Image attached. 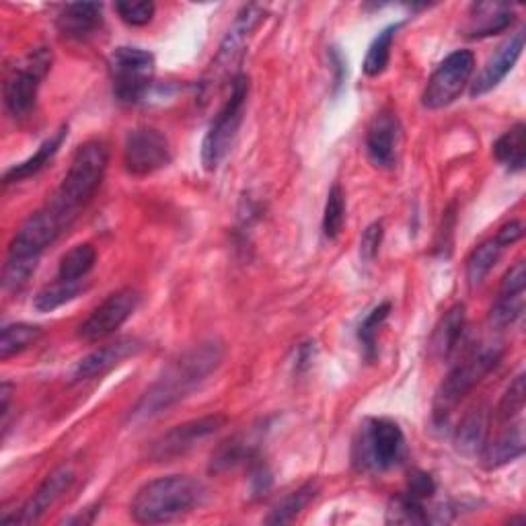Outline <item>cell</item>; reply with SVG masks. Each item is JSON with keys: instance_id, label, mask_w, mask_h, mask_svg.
I'll use <instances>...</instances> for the list:
<instances>
[{"instance_id": "cell-25", "label": "cell", "mask_w": 526, "mask_h": 526, "mask_svg": "<svg viewBox=\"0 0 526 526\" xmlns=\"http://www.w3.org/2000/svg\"><path fill=\"white\" fill-rule=\"evenodd\" d=\"M97 261V251L89 243L74 245L68 253L62 255L60 266H58V280L66 282H83L89 272L95 268Z\"/></svg>"}, {"instance_id": "cell-4", "label": "cell", "mask_w": 526, "mask_h": 526, "mask_svg": "<svg viewBox=\"0 0 526 526\" xmlns=\"http://www.w3.org/2000/svg\"><path fill=\"white\" fill-rule=\"evenodd\" d=\"M502 358L500 348H481L448 372L434 399V424L446 426L455 407L490 374Z\"/></svg>"}, {"instance_id": "cell-40", "label": "cell", "mask_w": 526, "mask_h": 526, "mask_svg": "<svg viewBox=\"0 0 526 526\" xmlns=\"http://www.w3.org/2000/svg\"><path fill=\"white\" fill-rule=\"evenodd\" d=\"M436 492V483L434 479L424 473V471H416L409 475V481H407V496L413 498V500H420V502H426L434 496Z\"/></svg>"}, {"instance_id": "cell-31", "label": "cell", "mask_w": 526, "mask_h": 526, "mask_svg": "<svg viewBox=\"0 0 526 526\" xmlns=\"http://www.w3.org/2000/svg\"><path fill=\"white\" fill-rule=\"evenodd\" d=\"M42 337V329L29 323L5 325L0 333V360H9L11 356L21 354L31 348Z\"/></svg>"}, {"instance_id": "cell-14", "label": "cell", "mask_w": 526, "mask_h": 526, "mask_svg": "<svg viewBox=\"0 0 526 526\" xmlns=\"http://www.w3.org/2000/svg\"><path fill=\"white\" fill-rule=\"evenodd\" d=\"M224 416H206L200 420L185 422L181 426H175L173 430L165 432L161 438H157L148 450V459L155 463H169L183 455L190 453L202 440L210 438L224 426Z\"/></svg>"}, {"instance_id": "cell-28", "label": "cell", "mask_w": 526, "mask_h": 526, "mask_svg": "<svg viewBox=\"0 0 526 526\" xmlns=\"http://www.w3.org/2000/svg\"><path fill=\"white\" fill-rule=\"evenodd\" d=\"M319 494V485L315 481H309L305 485H300L296 492L288 494L284 500L276 504L272 514L266 518L268 524H286L292 522L300 512H303Z\"/></svg>"}, {"instance_id": "cell-18", "label": "cell", "mask_w": 526, "mask_h": 526, "mask_svg": "<svg viewBox=\"0 0 526 526\" xmlns=\"http://www.w3.org/2000/svg\"><path fill=\"white\" fill-rule=\"evenodd\" d=\"M522 50L524 31H516L494 52V56L485 62V66L477 74V79L471 83V97H481L496 89L506 79V74L514 68L518 58L522 56Z\"/></svg>"}, {"instance_id": "cell-42", "label": "cell", "mask_w": 526, "mask_h": 526, "mask_svg": "<svg viewBox=\"0 0 526 526\" xmlns=\"http://www.w3.org/2000/svg\"><path fill=\"white\" fill-rule=\"evenodd\" d=\"M524 286H526L524 261H516L502 280L500 296H524Z\"/></svg>"}, {"instance_id": "cell-29", "label": "cell", "mask_w": 526, "mask_h": 526, "mask_svg": "<svg viewBox=\"0 0 526 526\" xmlns=\"http://www.w3.org/2000/svg\"><path fill=\"white\" fill-rule=\"evenodd\" d=\"M485 434H487V411L479 407L467 413L465 420L459 424L455 434V444L461 453L473 455L479 448H483Z\"/></svg>"}, {"instance_id": "cell-43", "label": "cell", "mask_w": 526, "mask_h": 526, "mask_svg": "<svg viewBox=\"0 0 526 526\" xmlns=\"http://www.w3.org/2000/svg\"><path fill=\"white\" fill-rule=\"evenodd\" d=\"M251 494L253 496H263L268 490H270V485H272V473L268 469V465L259 461L257 457L251 459Z\"/></svg>"}, {"instance_id": "cell-3", "label": "cell", "mask_w": 526, "mask_h": 526, "mask_svg": "<svg viewBox=\"0 0 526 526\" xmlns=\"http://www.w3.org/2000/svg\"><path fill=\"white\" fill-rule=\"evenodd\" d=\"M107 165H109L107 144L101 140L85 142L77 153H74L60 187L48 204L54 206L62 216H66L72 222L79 216L81 208H85L95 196V192L99 190Z\"/></svg>"}, {"instance_id": "cell-32", "label": "cell", "mask_w": 526, "mask_h": 526, "mask_svg": "<svg viewBox=\"0 0 526 526\" xmlns=\"http://www.w3.org/2000/svg\"><path fill=\"white\" fill-rule=\"evenodd\" d=\"M81 292H83V282H66L56 278V282H52L50 286L42 288L35 294L33 307L40 313H52L77 298Z\"/></svg>"}, {"instance_id": "cell-44", "label": "cell", "mask_w": 526, "mask_h": 526, "mask_svg": "<svg viewBox=\"0 0 526 526\" xmlns=\"http://www.w3.org/2000/svg\"><path fill=\"white\" fill-rule=\"evenodd\" d=\"M522 235H524V224L520 220H512V222L504 224L494 239L506 249V247H512L514 243H518L522 239Z\"/></svg>"}, {"instance_id": "cell-35", "label": "cell", "mask_w": 526, "mask_h": 526, "mask_svg": "<svg viewBox=\"0 0 526 526\" xmlns=\"http://www.w3.org/2000/svg\"><path fill=\"white\" fill-rule=\"evenodd\" d=\"M387 520L395 524H426L432 518L424 508V502L413 500L403 492L391 500V506L387 510Z\"/></svg>"}, {"instance_id": "cell-6", "label": "cell", "mask_w": 526, "mask_h": 526, "mask_svg": "<svg viewBox=\"0 0 526 526\" xmlns=\"http://www.w3.org/2000/svg\"><path fill=\"white\" fill-rule=\"evenodd\" d=\"M249 97V79L245 74L233 79L231 97L214 116L208 134L202 142V165L206 171H216L218 165L229 155V150L239 134L245 118V107Z\"/></svg>"}, {"instance_id": "cell-39", "label": "cell", "mask_w": 526, "mask_h": 526, "mask_svg": "<svg viewBox=\"0 0 526 526\" xmlns=\"http://www.w3.org/2000/svg\"><path fill=\"white\" fill-rule=\"evenodd\" d=\"M116 11L126 25L142 27L153 21L155 3H148V0H142V3H126L124 0V3H116Z\"/></svg>"}, {"instance_id": "cell-7", "label": "cell", "mask_w": 526, "mask_h": 526, "mask_svg": "<svg viewBox=\"0 0 526 526\" xmlns=\"http://www.w3.org/2000/svg\"><path fill=\"white\" fill-rule=\"evenodd\" d=\"M109 77L116 99L126 105H136L153 85L155 56L140 48H118L109 56Z\"/></svg>"}, {"instance_id": "cell-11", "label": "cell", "mask_w": 526, "mask_h": 526, "mask_svg": "<svg viewBox=\"0 0 526 526\" xmlns=\"http://www.w3.org/2000/svg\"><path fill=\"white\" fill-rule=\"evenodd\" d=\"M70 220L62 216L54 206L46 204L42 210L33 212L15 233L7 257H25L37 259L50 247L62 231L68 227Z\"/></svg>"}, {"instance_id": "cell-13", "label": "cell", "mask_w": 526, "mask_h": 526, "mask_svg": "<svg viewBox=\"0 0 526 526\" xmlns=\"http://www.w3.org/2000/svg\"><path fill=\"white\" fill-rule=\"evenodd\" d=\"M140 298V292L134 288H122L114 294H109L79 327L81 340L95 344L109 335H114L136 313Z\"/></svg>"}, {"instance_id": "cell-23", "label": "cell", "mask_w": 526, "mask_h": 526, "mask_svg": "<svg viewBox=\"0 0 526 526\" xmlns=\"http://www.w3.org/2000/svg\"><path fill=\"white\" fill-rule=\"evenodd\" d=\"M66 136H68V128L62 126L54 136H50L40 148L35 150V155H31L27 161L11 167V169L5 173V177H3L5 185L17 183V181H23V179H29V177L40 173V171L58 155V150H60V146H62V142H64Z\"/></svg>"}, {"instance_id": "cell-5", "label": "cell", "mask_w": 526, "mask_h": 526, "mask_svg": "<svg viewBox=\"0 0 526 526\" xmlns=\"http://www.w3.org/2000/svg\"><path fill=\"white\" fill-rule=\"evenodd\" d=\"M403 430L387 418H370L362 424L354 444V463L362 471H389L405 461Z\"/></svg>"}, {"instance_id": "cell-45", "label": "cell", "mask_w": 526, "mask_h": 526, "mask_svg": "<svg viewBox=\"0 0 526 526\" xmlns=\"http://www.w3.org/2000/svg\"><path fill=\"white\" fill-rule=\"evenodd\" d=\"M313 356H315V348H311V344H305L303 348H300V352H298V362H296V366H298L300 370H305V368L313 362Z\"/></svg>"}, {"instance_id": "cell-22", "label": "cell", "mask_w": 526, "mask_h": 526, "mask_svg": "<svg viewBox=\"0 0 526 526\" xmlns=\"http://www.w3.org/2000/svg\"><path fill=\"white\" fill-rule=\"evenodd\" d=\"M483 465L487 469H498L504 467L524 453V428L522 422L512 424L506 428L494 442L483 444Z\"/></svg>"}, {"instance_id": "cell-26", "label": "cell", "mask_w": 526, "mask_h": 526, "mask_svg": "<svg viewBox=\"0 0 526 526\" xmlns=\"http://www.w3.org/2000/svg\"><path fill=\"white\" fill-rule=\"evenodd\" d=\"M526 128L522 122L512 126L506 134H502L494 144L496 159L506 165L510 171H522L526 161Z\"/></svg>"}, {"instance_id": "cell-1", "label": "cell", "mask_w": 526, "mask_h": 526, "mask_svg": "<svg viewBox=\"0 0 526 526\" xmlns=\"http://www.w3.org/2000/svg\"><path fill=\"white\" fill-rule=\"evenodd\" d=\"M222 356L224 346L220 340H214V337L183 352L140 397V401L130 411L128 422L142 424L153 420L175 403L190 397L220 366Z\"/></svg>"}, {"instance_id": "cell-41", "label": "cell", "mask_w": 526, "mask_h": 526, "mask_svg": "<svg viewBox=\"0 0 526 526\" xmlns=\"http://www.w3.org/2000/svg\"><path fill=\"white\" fill-rule=\"evenodd\" d=\"M383 222H374L370 227L364 231L362 239H360V257L370 263L374 261V257L379 255L381 243H383Z\"/></svg>"}, {"instance_id": "cell-20", "label": "cell", "mask_w": 526, "mask_h": 526, "mask_svg": "<svg viewBox=\"0 0 526 526\" xmlns=\"http://www.w3.org/2000/svg\"><path fill=\"white\" fill-rule=\"evenodd\" d=\"M514 7L506 3H475L469 9L465 35L471 40H481L500 31H506L514 23Z\"/></svg>"}, {"instance_id": "cell-27", "label": "cell", "mask_w": 526, "mask_h": 526, "mask_svg": "<svg viewBox=\"0 0 526 526\" xmlns=\"http://www.w3.org/2000/svg\"><path fill=\"white\" fill-rule=\"evenodd\" d=\"M399 27H401V23L389 25L377 37H374V42L370 44L366 58H364V64H362V70H364L366 77L377 79L387 70L389 60H391V48L395 42V33Z\"/></svg>"}, {"instance_id": "cell-36", "label": "cell", "mask_w": 526, "mask_h": 526, "mask_svg": "<svg viewBox=\"0 0 526 526\" xmlns=\"http://www.w3.org/2000/svg\"><path fill=\"white\" fill-rule=\"evenodd\" d=\"M37 270V259H25V257H7L5 270H3V286L5 290L19 292L27 286L31 276Z\"/></svg>"}, {"instance_id": "cell-12", "label": "cell", "mask_w": 526, "mask_h": 526, "mask_svg": "<svg viewBox=\"0 0 526 526\" xmlns=\"http://www.w3.org/2000/svg\"><path fill=\"white\" fill-rule=\"evenodd\" d=\"M171 144L155 128H136L126 136L124 165L134 177H148L171 163Z\"/></svg>"}, {"instance_id": "cell-9", "label": "cell", "mask_w": 526, "mask_h": 526, "mask_svg": "<svg viewBox=\"0 0 526 526\" xmlns=\"http://www.w3.org/2000/svg\"><path fill=\"white\" fill-rule=\"evenodd\" d=\"M473 70H475L473 52L457 50L453 54H448L430 77L422 95V105L426 109H442L448 107L450 103H455L459 95L465 91V87L469 85Z\"/></svg>"}, {"instance_id": "cell-8", "label": "cell", "mask_w": 526, "mask_h": 526, "mask_svg": "<svg viewBox=\"0 0 526 526\" xmlns=\"http://www.w3.org/2000/svg\"><path fill=\"white\" fill-rule=\"evenodd\" d=\"M52 66V52L48 48L31 50L19 66H15L5 81V105L9 114L15 118L29 116L35 101L37 91H40L42 81L50 72Z\"/></svg>"}, {"instance_id": "cell-37", "label": "cell", "mask_w": 526, "mask_h": 526, "mask_svg": "<svg viewBox=\"0 0 526 526\" xmlns=\"http://www.w3.org/2000/svg\"><path fill=\"white\" fill-rule=\"evenodd\" d=\"M524 313V296H498L490 321L498 329L514 325Z\"/></svg>"}, {"instance_id": "cell-19", "label": "cell", "mask_w": 526, "mask_h": 526, "mask_svg": "<svg viewBox=\"0 0 526 526\" xmlns=\"http://www.w3.org/2000/svg\"><path fill=\"white\" fill-rule=\"evenodd\" d=\"M103 25L101 3H70L62 7L56 27L62 37L74 42H87Z\"/></svg>"}, {"instance_id": "cell-10", "label": "cell", "mask_w": 526, "mask_h": 526, "mask_svg": "<svg viewBox=\"0 0 526 526\" xmlns=\"http://www.w3.org/2000/svg\"><path fill=\"white\" fill-rule=\"evenodd\" d=\"M263 21H266V11H263L261 7L249 5L239 11L233 27L229 29L227 37H224V42L220 44V50L210 66L208 79H206L208 87H218L220 83H224L231 77V72L243 60L245 46L249 44L251 35Z\"/></svg>"}, {"instance_id": "cell-38", "label": "cell", "mask_w": 526, "mask_h": 526, "mask_svg": "<svg viewBox=\"0 0 526 526\" xmlns=\"http://www.w3.org/2000/svg\"><path fill=\"white\" fill-rule=\"evenodd\" d=\"M524 374H518V377L512 381V385L506 389L500 407H498V418L502 422H512L518 413L524 409Z\"/></svg>"}, {"instance_id": "cell-30", "label": "cell", "mask_w": 526, "mask_h": 526, "mask_svg": "<svg viewBox=\"0 0 526 526\" xmlns=\"http://www.w3.org/2000/svg\"><path fill=\"white\" fill-rule=\"evenodd\" d=\"M393 305L391 303H381L379 307H374L366 319L358 327V340L364 352V358L368 362H374L379 356V331L383 323L389 319Z\"/></svg>"}, {"instance_id": "cell-2", "label": "cell", "mask_w": 526, "mask_h": 526, "mask_svg": "<svg viewBox=\"0 0 526 526\" xmlns=\"http://www.w3.org/2000/svg\"><path fill=\"white\" fill-rule=\"evenodd\" d=\"M206 487L187 475H169L148 481L136 492L130 514L140 524L171 522L202 504Z\"/></svg>"}, {"instance_id": "cell-24", "label": "cell", "mask_w": 526, "mask_h": 526, "mask_svg": "<svg viewBox=\"0 0 526 526\" xmlns=\"http://www.w3.org/2000/svg\"><path fill=\"white\" fill-rule=\"evenodd\" d=\"M255 457V444L251 438L245 436H233L229 440H224L214 453L210 461V473H222L237 467L239 463L251 461Z\"/></svg>"}, {"instance_id": "cell-33", "label": "cell", "mask_w": 526, "mask_h": 526, "mask_svg": "<svg viewBox=\"0 0 526 526\" xmlns=\"http://www.w3.org/2000/svg\"><path fill=\"white\" fill-rule=\"evenodd\" d=\"M504 247L496 241V239H490L481 243L467 259V280H469V286L475 288L479 286L485 276L492 272V268L496 266V261L500 259Z\"/></svg>"}, {"instance_id": "cell-34", "label": "cell", "mask_w": 526, "mask_h": 526, "mask_svg": "<svg viewBox=\"0 0 526 526\" xmlns=\"http://www.w3.org/2000/svg\"><path fill=\"white\" fill-rule=\"evenodd\" d=\"M346 224V194L340 183H333L327 194L325 212H323V235L333 241L340 237Z\"/></svg>"}, {"instance_id": "cell-15", "label": "cell", "mask_w": 526, "mask_h": 526, "mask_svg": "<svg viewBox=\"0 0 526 526\" xmlns=\"http://www.w3.org/2000/svg\"><path fill=\"white\" fill-rule=\"evenodd\" d=\"M401 124L389 109L379 111L366 130V155L379 169H393L399 155Z\"/></svg>"}, {"instance_id": "cell-17", "label": "cell", "mask_w": 526, "mask_h": 526, "mask_svg": "<svg viewBox=\"0 0 526 526\" xmlns=\"http://www.w3.org/2000/svg\"><path fill=\"white\" fill-rule=\"evenodd\" d=\"M144 344L136 337H122V340L111 342L89 356H85L77 366L72 370V381L74 383H83V381H93L97 377H103L111 368H116L124 360L136 356L142 352Z\"/></svg>"}, {"instance_id": "cell-21", "label": "cell", "mask_w": 526, "mask_h": 526, "mask_svg": "<svg viewBox=\"0 0 526 526\" xmlns=\"http://www.w3.org/2000/svg\"><path fill=\"white\" fill-rule=\"evenodd\" d=\"M467 325V313H465V305H455L450 307L444 317L438 321L434 333H432V340H430V350L436 358L446 360L450 354H453L461 342L463 331Z\"/></svg>"}, {"instance_id": "cell-16", "label": "cell", "mask_w": 526, "mask_h": 526, "mask_svg": "<svg viewBox=\"0 0 526 526\" xmlns=\"http://www.w3.org/2000/svg\"><path fill=\"white\" fill-rule=\"evenodd\" d=\"M72 481H74V471L70 467H60L52 471L46 477V481L37 487V492L21 506V510L15 512V516H5L3 520L13 524L40 522L44 514L68 492Z\"/></svg>"}]
</instances>
